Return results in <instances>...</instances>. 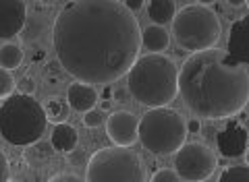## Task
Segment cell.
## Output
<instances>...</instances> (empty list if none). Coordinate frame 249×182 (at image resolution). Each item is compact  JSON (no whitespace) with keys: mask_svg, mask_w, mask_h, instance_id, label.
Instances as JSON below:
<instances>
[{"mask_svg":"<svg viewBox=\"0 0 249 182\" xmlns=\"http://www.w3.org/2000/svg\"><path fill=\"white\" fill-rule=\"evenodd\" d=\"M229 56L235 58L237 62L247 65L249 60V27L247 19H237L232 21L231 33H229Z\"/></svg>","mask_w":249,"mask_h":182,"instance_id":"7c38bea8","label":"cell"},{"mask_svg":"<svg viewBox=\"0 0 249 182\" xmlns=\"http://www.w3.org/2000/svg\"><path fill=\"white\" fill-rule=\"evenodd\" d=\"M112 96H114L116 101H124V99H127V91H124V89H116V91H112Z\"/></svg>","mask_w":249,"mask_h":182,"instance_id":"1f68e13d","label":"cell"},{"mask_svg":"<svg viewBox=\"0 0 249 182\" xmlns=\"http://www.w3.org/2000/svg\"><path fill=\"white\" fill-rule=\"evenodd\" d=\"M27 4L23 0H0V39H11L25 29Z\"/></svg>","mask_w":249,"mask_h":182,"instance_id":"30bf717a","label":"cell"},{"mask_svg":"<svg viewBox=\"0 0 249 182\" xmlns=\"http://www.w3.org/2000/svg\"><path fill=\"white\" fill-rule=\"evenodd\" d=\"M50 147L54 149V153H71L73 149L79 143V134H77L75 126H71L69 122L65 124H56V129L50 134Z\"/></svg>","mask_w":249,"mask_h":182,"instance_id":"9a60e30c","label":"cell"},{"mask_svg":"<svg viewBox=\"0 0 249 182\" xmlns=\"http://www.w3.org/2000/svg\"><path fill=\"white\" fill-rule=\"evenodd\" d=\"M69 155V164L71 165H83V162H85V149H81V147H75L71 153H67Z\"/></svg>","mask_w":249,"mask_h":182,"instance_id":"484cf974","label":"cell"},{"mask_svg":"<svg viewBox=\"0 0 249 182\" xmlns=\"http://www.w3.org/2000/svg\"><path fill=\"white\" fill-rule=\"evenodd\" d=\"M150 182H181V178H178V174L175 170L170 168H160L154 172V176Z\"/></svg>","mask_w":249,"mask_h":182,"instance_id":"d4e9b609","label":"cell"},{"mask_svg":"<svg viewBox=\"0 0 249 182\" xmlns=\"http://www.w3.org/2000/svg\"><path fill=\"white\" fill-rule=\"evenodd\" d=\"M123 4H124V9H127L129 13H135V11H139L143 6L142 0H127V2H123Z\"/></svg>","mask_w":249,"mask_h":182,"instance_id":"f546056e","label":"cell"},{"mask_svg":"<svg viewBox=\"0 0 249 182\" xmlns=\"http://www.w3.org/2000/svg\"><path fill=\"white\" fill-rule=\"evenodd\" d=\"M23 160H25V165L31 172H46L54 164V160H56V153H54L50 143L37 141V143L25 147Z\"/></svg>","mask_w":249,"mask_h":182,"instance_id":"5bb4252c","label":"cell"},{"mask_svg":"<svg viewBox=\"0 0 249 182\" xmlns=\"http://www.w3.org/2000/svg\"><path fill=\"white\" fill-rule=\"evenodd\" d=\"M100 108H102V112H104V110H110V101H102V106H100Z\"/></svg>","mask_w":249,"mask_h":182,"instance_id":"836d02e7","label":"cell"},{"mask_svg":"<svg viewBox=\"0 0 249 182\" xmlns=\"http://www.w3.org/2000/svg\"><path fill=\"white\" fill-rule=\"evenodd\" d=\"M218 151L224 157H241L247 151V129L241 122H229L216 134Z\"/></svg>","mask_w":249,"mask_h":182,"instance_id":"8fae6325","label":"cell"},{"mask_svg":"<svg viewBox=\"0 0 249 182\" xmlns=\"http://www.w3.org/2000/svg\"><path fill=\"white\" fill-rule=\"evenodd\" d=\"M0 182H9V162L2 151H0Z\"/></svg>","mask_w":249,"mask_h":182,"instance_id":"83f0119b","label":"cell"},{"mask_svg":"<svg viewBox=\"0 0 249 182\" xmlns=\"http://www.w3.org/2000/svg\"><path fill=\"white\" fill-rule=\"evenodd\" d=\"M58 65L85 85H110L129 73L142 50V29L119 0H75L52 27Z\"/></svg>","mask_w":249,"mask_h":182,"instance_id":"6da1fadb","label":"cell"},{"mask_svg":"<svg viewBox=\"0 0 249 182\" xmlns=\"http://www.w3.org/2000/svg\"><path fill=\"white\" fill-rule=\"evenodd\" d=\"M178 93L199 118L220 120L243 112L249 99V68L224 50L196 52L178 70Z\"/></svg>","mask_w":249,"mask_h":182,"instance_id":"7a4b0ae2","label":"cell"},{"mask_svg":"<svg viewBox=\"0 0 249 182\" xmlns=\"http://www.w3.org/2000/svg\"><path fill=\"white\" fill-rule=\"evenodd\" d=\"M46 124L44 108L34 96L15 93L0 104V134L15 147L37 143L46 132Z\"/></svg>","mask_w":249,"mask_h":182,"instance_id":"277c9868","label":"cell"},{"mask_svg":"<svg viewBox=\"0 0 249 182\" xmlns=\"http://www.w3.org/2000/svg\"><path fill=\"white\" fill-rule=\"evenodd\" d=\"M216 155L204 143H183L175 151V172L185 182H206L216 170Z\"/></svg>","mask_w":249,"mask_h":182,"instance_id":"ba28073f","label":"cell"},{"mask_svg":"<svg viewBox=\"0 0 249 182\" xmlns=\"http://www.w3.org/2000/svg\"><path fill=\"white\" fill-rule=\"evenodd\" d=\"M185 129H187V132L197 134V132L201 131V122L197 120V118H191V120H187V122H185Z\"/></svg>","mask_w":249,"mask_h":182,"instance_id":"f1b7e54d","label":"cell"},{"mask_svg":"<svg viewBox=\"0 0 249 182\" xmlns=\"http://www.w3.org/2000/svg\"><path fill=\"white\" fill-rule=\"evenodd\" d=\"M106 122V116L102 110H88V112L83 114V124L88 126V129H98V126H102Z\"/></svg>","mask_w":249,"mask_h":182,"instance_id":"603a6c76","label":"cell"},{"mask_svg":"<svg viewBox=\"0 0 249 182\" xmlns=\"http://www.w3.org/2000/svg\"><path fill=\"white\" fill-rule=\"evenodd\" d=\"M177 15V6L173 0H152V2H147V17H150L152 25H166L175 19Z\"/></svg>","mask_w":249,"mask_h":182,"instance_id":"e0dca14e","label":"cell"},{"mask_svg":"<svg viewBox=\"0 0 249 182\" xmlns=\"http://www.w3.org/2000/svg\"><path fill=\"white\" fill-rule=\"evenodd\" d=\"M15 91V79L9 70L0 68V99H6L11 98Z\"/></svg>","mask_w":249,"mask_h":182,"instance_id":"7402d4cb","label":"cell"},{"mask_svg":"<svg viewBox=\"0 0 249 182\" xmlns=\"http://www.w3.org/2000/svg\"><path fill=\"white\" fill-rule=\"evenodd\" d=\"M67 104H69V110L85 114L88 110H93V106L98 104V91L91 85L75 81L67 87Z\"/></svg>","mask_w":249,"mask_h":182,"instance_id":"4fadbf2b","label":"cell"},{"mask_svg":"<svg viewBox=\"0 0 249 182\" xmlns=\"http://www.w3.org/2000/svg\"><path fill=\"white\" fill-rule=\"evenodd\" d=\"M44 75H46V83H50V85H58V83H62V79L67 77V73L58 65V60H52L50 65L46 66Z\"/></svg>","mask_w":249,"mask_h":182,"instance_id":"44dd1931","label":"cell"},{"mask_svg":"<svg viewBox=\"0 0 249 182\" xmlns=\"http://www.w3.org/2000/svg\"><path fill=\"white\" fill-rule=\"evenodd\" d=\"M178 68L162 54L137 58L127 73V89L137 104L145 108H166L178 93Z\"/></svg>","mask_w":249,"mask_h":182,"instance_id":"3957f363","label":"cell"},{"mask_svg":"<svg viewBox=\"0 0 249 182\" xmlns=\"http://www.w3.org/2000/svg\"><path fill=\"white\" fill-rule=\"evenodd\" d=\"M173 33L183 50L196 54L214 48L222 35V25L212 6L191 2L177 11L173 19Z\"/></svg>","mask_w":249,"mask_h":182,"instance_id":"5b68a950","label":"cell"},{"mask_svg":"<svg viewBox=\"0 0 249 182\" xmlns=\"http://www.w3.org/2000/svg\"><path fill=\"white\" fill-rule=\"evenodd\" d=\"M137 126L139 120L135 114L127 110H119L106 118V132L108 139L116 143L114 147H131L137 141Z\"/></svg>","mask_w":249,"mask_h":182,"instance_id":"9c48e42d","label":"cell"},{"mask_svg":"<svg viewBox=\"0 0 249 182\" xmlns=\"http://www.w3.org/2000/svg\"><path fill=\"white\" fill-rule=\"evenodd\" d=\"M85 182H145L143 162L127 147L98 149L88 162Z\"/></svg>","mask_w":249,"mask_h":182,"instance_id":"52a82bcc","label":"cell"},{"mask_svg":"<svg viewBox=\"0 0 249 182\" xmlns=\"http://www.w3.org/2000/svg\"><path fill=\"white\" fill-rule=\"evenodd\" d=\"M17 89L21 96H31V93H36L37 89V83H36V79L31 77V73H25L19 81H17Z\"/></svg>","mask_w":249,"mask_h":182,"instance_id":"cb8c5ba5","label":"cell"},{"mask_svg":"<svg viewBox=\"0 0 249 182\" xmlns=\"http://www.w3.org/2000/svg\"><path fill=\"white\" fill-rule=\"evenodd\" d=\"M102 98H104V101H108V99L112 98V87H110V85H106V87H104V91H102Z\"/></svg>","mask_w":249,"mask_h":182,"instance_id":"d6a6232c","label":"cell"},{"mask_svg":"<svg viewBox=\"0 0 249 182\" xmlns=\"http://www.w3.org/2000/svg\"><path fill=\"white\" fill-rule=\"evenodd\" d=\"M218 182H249V168L247 165H232V168H227L218 176Z\"/></svg>","mask_w":249,"mask_h":182,"instance_id":"ffe728a7","label":"cell"},{"mask_svg":"<svg viewBox=\"0 0 249 182\" xmlns=\"http://www.w3.org/2000/svg\"><path fill=\"white\" fill-rule=\"evenodd\" d=\"M23 50H21V46L17 44H4L2 48H0V68H4V70H11L13 68H19L21 66V62H23Z\"/></svg>","mask_w":249,"mask_h":182,"instance_id":"d6986e66","label":"cell"},{"mask_svg":"<svg viewBox=\"0 0 249 182\" xmlns=\"http://www.w3.org/2000/svg\"><path fill=\"white\" fill-rule=\"evenodd\" d=\"M48 182H85L81 176H75V174H67V172H60V174H54V176Z\"/></svg>","mask_w":249,"mask_h":182,"instance_id":"4316f807","label":"cell"},{"mask_svg":"<svg viewBox=\"0 0 249 182\" xmlns=\"http://www.w3.org/2000/svg\"><path fill=\"white\" fill-rule=\"evenodd\" d=\"M170 44V35L164 27H158V25H150L143 29L142 33V46H145L150 54H160L168 48Z\"/></svg>","mask_w":249,"mask_h":182,"instance_id":"2e32d148","label":"cell"},{"mask_svg":"<svg viewBox=\"0 0 249 182\" xmlns=\"http://www.w3.org/2000/svg\"><path fill=\"white\" fill-rule=\"evenodd\" d=\"M137 139L150 153L166 155L175 153L185 143L187 129L185 120L177 110L154 108L145 112L137 126Z\"/></svg>","mask_w":249,"mask_h":182,"instance_id":"8992f818","label":"cell"},{"mask_svg":"<svg viewBox=\"0 0 249 182\" xmlns=\"http://www.w3.org/2000/svg\"><path fill=\"white\" fill-rule=\"evenodd\" d=\"M9 182H17V180H9Z\"/></svg>","mask_w":249,"mask_h":182,"instance_id":"e575fe53","label":"cell"},{"mask_svg":"<svg viewBox=\"0 0 249 182\" xmlns=\"http://www.w3.org/2000/svg\"><path fill=\"white\" fill-rule=\"evenodd\" d=\"M44 58H46V50L44 48H37V50L31 52V60L34 62H42Z\"/></svg>","mask_w":249,"mask_h":182,"instance_id":"4dcf8cb0","label":"cell"},{"mask_svg":"<svg viewBox=\"0 0 249 182\" xmlns=\"http://www.w3.org/2000/svg\"><path fill=\"white\" fill-rule=\"evenodd\" d=\"M44 108V114H46V120H50L52 124H65L69 120V104L67 99H60V98H50Z\"/></svg>","mask_w":249,"mask_h":182,"instance_id":"ac0fdd59","label":"cell"}]
</instances>
